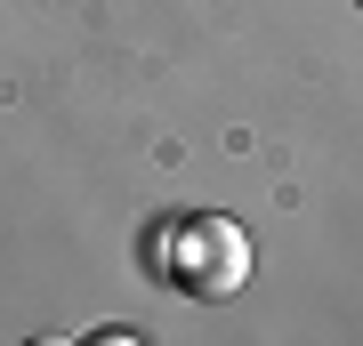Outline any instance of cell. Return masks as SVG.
I'll list each match as a JSON object with an SVG mask.
<instances>
[{
    "instance_id": "6da1fadb",
    "label": "cell",
    "mask_w": 363,
    "mask_h": 346,
    "mask_svg": "<svg viewBox=\"0 0 363 346\" xmlns=\"http://www.w3.org/2000/svg\"><path fill=\"white\" fill-rule=\"evenodd\" d=\"M250 266H259V250H250V233L218 218V209H194V218H178V226H162V242H154V274H169L186 298H234L250 282Z\"/></svg>"
}]
</instances>
